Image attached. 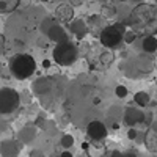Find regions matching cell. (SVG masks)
<instances>
[{"mask_svg": "<svg viewBox=\"0 0 157 157\" xmlns=\"http://www.w3.org/2000/svg\"><path fill=\"white\" fill-rule=\"evenodd\" d=\"M124 32H126L124 24H120V22L113 24V25H109V27H105V29H102V32L99 35L102 47H107V49L118 47V46L123 43Z\"/></svg>", "mask_w": 157, "mask_h": 157, "instance_id": "4", "label": "cell"}, {"mask_svg": "<svg viewBox=\"0 0 157 157\" xmlns=\"http://www.w3.org/2000/svg\"><path fill=\"white\" fill-rule=\"evenodd\" d=\"M21 105V94L13 88H0V115H11Z\"/></svg>", "mask_w": 157, "mask_h": 157, "instance_id": "5", "label": "cell"}, {"mask_svg": "<svg viewBox=\"0 0 157 157\" xmlns=\"http://www.w3.org/2000/svg\"><path fill=\"white\" fill-rule=\"evenodd\" d=\"M123 120H124L126 126L135 127L137 124H143V121H145V113H143L141 110H138V109L129 107L123 113Z\"/></svg>", "mask_w": 157, "mask_h": 157, "instance_id": "11", "label": "cell"}, {"mask_svg": "<svg viewBox=\"0 0 157 157\" xmlns=\"http://www.w3.org/2000/svg\"><path fill=\"white\" fill-rule=\"evenodd\" d=\"M143 50L146 52V54H154V52L157 50V38L154 35L151 36H145L143 38Z\"/></svg>", "mask_w": 157, "mask_h": 157, "instance_id": "15", "label": "cell"}, {"mask_svg": "<svg viewBox=\"0 0 157 157\" xmlns=\"http://www.w3.org/2000/svg\"><path fill=\"white\" fill-rule=\"evenodd\" d=\"M61 146H63L64 149H69V148H72V146H74V137H72L71 134L63 135V137H61Z\"/></svg>", "mask_w": 157, "mask_h": 157, "instance_id": "20", "label": "cell"}, {"mask_svg": "<svg viewBox=\"0 0 157 157\" xmlns=\"http://www.w3.org/2000/svg\"><path fill=\"white\" fill-rule=\"evenodd\" d=\"M137 36H138V35H137L132 29H130V30H126L124 35H123V41H124L126 44H132L135 39H137Z\"/></svg>", "mask_w": 157, "mask_h": 157, "instance_id": "19", "label": "cell"}, {"mask_svg": "<svg viewBox=\"0 0 157 157\" xmlns=\"http://www.w3.org/2000/svg\"><path fill=\"white\" fill-rule=\"evenodd\" d=\"M10 71L17 80H27L36 71V61L30 54H17L10 60Z\"/></svg>", "mask_w": 157, "mask_h": 157, "instance_id": "2", "label": "cell"}, {"mask_svg": "<svg viewBox=\"0 0 157 157\" xmlns=\"http://www.w3.org/2000/svg\"><path fill=\"white\" fill-rule=\"evenodd\" d=\"M127 25L138 36H151L157 33V6L151 3H138L129 14Z\"/></svg>", "mask_w": 157, "mask_h": 157, "instance_id": "1", "label": "cell"}, {"mask_svg": "<svg viewBox=\"0 0 157 157\" xmlns=\"http://www.w3.org/2000/svg\"><path fill=\"white\" fill-rule=\"evenodd\" d=\"M86 134H88V137H90V138L98 140V141H102L104 138L107 137L109 130H107L105 124H104L102 121L93 120V121H90V123H88V126H86Z\"/></svg>", "mask_w": 157, "mask_h": 157, "instance_id": "9", "label": "cell"}, {"mask_svg": "<svg viewBox=\"0 0 157 157\" xmlns=\"http://www.w3.org/2000/svg\"><path fill=\"white\" fill-rule=\"evenodd\" d=\"M88 148H90V143H88V141H83V143H82V149H83V151H86Z\"/></svg>", "mask_w": 157, "mask_h": 157, "instance_id": "31", "label": "cell"}, {"mask_svg": "<svg viewBox=\"0 0 157 157\" xmlns=\"http://www.w3.org/2000/svg\"><path fill=\"white\" fill-rule=\"evenodd\" d=\"M137 137H138V132H137L134 127H130V129L127 130V138H129V140H135Z\"/></svg>", "mask_w": 157, "mask_h": 157, "instance_id": "24", "label": "cell"}, {"mask_svg": "<svg viewBox=\"0 0 157 157\" xmlns=\"http://www.w3.org/2000/svg\"><path fill=\"white\" fill-rule=\"evenodd\" d=\"M22 143L17 138H5L0 143V155L2 157H19Z\"/></svg>", "mask_w": 157, "mask_h": 157, "instance_id": "8", "label": "cell"}, {"mask_svg": "<svg viewBox=\"0 0 157 157\" xmlns=\"http://www.w3.org/2000/svg\"><path fill=\"white\" fill-rule=\"evenodd\" d=\"M115 60V55H113V52L109 50L105 47V50H101V54H99V63H101V66L102 68H109L110 64L113 63Z\"/></svg>", "mask_w": 157, "mask_h": 157, "instance_id": "16", "label": "cell"}, {"mask_svg": "<svg viewBox=\"0 0 157 157\" xmlns=\"http://www.w3.org/2000/svg\"><path fill=\"white\" fill-rule=\"evenodd\" d=\"M127 93H129V91H127V88H126L124 85H118V86L115 88V94H116L118 98H126Z\"/></svg>", "mask_w": 157, "mask_h": 157, "instance_id": "21", "label": "cell"}, {"mask_svg": "<svg viewBox=\"0 0 157 157\" xmlns=\"http://www.w3.org/2000/svg\"><path fill=\"white\" fill-rule=\"evenodd\" d=\"M132 2H137V3H141V2H145V0H132Z\"/></svg>", "mask_w": 157, "mask_h": 157, "instance_id": "32", "label": "cell"}, {"mask_svg": "<svg viewBox=\"0 0 157 157\" xmlns=\"http://www.w3.org/2000/svg\"><path fill=\"white\" fill-rule=\"evenodd\" d=\"M5 49H6V43H5V38L0 35V57L5 54Z\"/></svg>", "mask_w": 157, "mask_h": 157, "instance_id": "25", "label": "cell"}, {"mask_svg": "<svg viewBox=\"0 0 157 157\" xmlns=\"http://www.w3.org/2000/svg\"><path fill=\"white\" fill-rule=\"evenodd\" d=\"M32 88H33V93H35L38 98L46 99V98L52 93V90L55 88V78L47 77V75L39 77V78H36V80L33 82Z\"/></svg>", "mask_w": 157, "mask_h": 157, "instance_id": "7", "label": "cell"}, {"mask_svg": "<svg viewBox=\"0 0 157 157\" xmlns=\"http://www.w3.org/2000/svg\"><path fill=\"white\" fill-rule=\"evenodd\" d=\"M110 157H123V152L118 151V149H115V151L110 152Z\"/></svg>", "mask_w": 157, "mask_h": 157, "instance_id": "28", "label": "cell"}, {"mask_svg": "<svg viewBox=\"0 0 157 157\" xmlns=\"http://www.w3.org/2000/svg\"><path fill=\"white\" fill-rule=\"evenodd\" d=\"M120 2H124V0H120Z\"/></svg>", "mask_w": 157, "mask_h": 157, "instance_id": "34", "label": "cell"}, {"mask_svg": "<svg viewBox=\"0 0 157 157\" xmlns=\"http://www.w3.org/2000/svg\"><path fill=\"white\" fill-rule=\"evenodd\" d=\"M52 55H54L55 63L60 64V66H71V64L75 63V60L78 57V49L72 43H69V41L58 43L54 47Z\"/></svg>", "mask_w": 157, "mask_h": 157, "instance_id": "3", "label": "cell"}, {"mask_svg": "<svg viewBox=\"0 0 157 157\" xmlns=\"http://www.w3.org/2000/svg\"><path fill=\"white\" fill-rule=\"evenodd\" d=\"M68 27H69V33L74 35L77 39H80V41H82V39L86 36V33H88V27H86L85 21H82V19L71 21Z\"/></svg>", "mask_w": 157, "mask_h": 157, "instance_id": "13", "label": "cell"}, {"mask_svg": "<svg viewBox=\"0 0 157 157\" xmlns=\"http://www.w3.org/2000/svg\"><path fill=\"white\" fill-rule=\"evenodd\" d=\"M134 101L140 107H148L151 104V98H149L148 93H145V91H138V93H135L134 94Z\"/></svg>", "mask_w": 157, "mask_h": 157, "instance_id": "17", "label": "cell"}, {"mask_svg": "<svg viewBox=\"0 0 157 157\" xmlns=\"http://www.w3.org/2000/svg\"><path fill=\"white\" fill-rule=\"evenodd\" d=\"M123 157H137V154H134V152H123Z\"/></svg>", "mask_w": 157, "mask_h": 157, "instance_id": "30", "label": "cell"}, {"mask_svg": "<svg viewBox=\"0 0 157 157\" xmlns=\"http://www.w3.org/2000/svg\"><path fill=\"white\" fill-rule=\"evenodd\" d=\"M60 157H74V155H72L71 151H63V152L60 154Z\"/></svg>", "mask_w": 157, "mask_h": 157, "instance_id": "29", "label": "cell"}, {"mask_svg": "<svg viewBox=\"0 0 157 157\" xmlns=\"http://www.w3.org/2000/svg\"><path fill=\"white\" fill-rule=\"evenodd\" d=\"M50 66H52V61L47 60V58H44V60H43V68H44V69H49Z\"/></svg>", "mask_w": 157, "mask_h": 157, "instance_id": "27", "label": "cell"}, {"mask_svg": "<svg viewBox=\"0 0 157 157\" xmlns=\"http://www.w3.org/2000/svg\"><path fill=\"white\" fill-rule=\"evenodd\" d=\"M46 36L49 38V41H54V43H66L69 41V36H68V32L64 30L60 24L54 22L49 27V30L46 32Z\"/></svg>", "mask_w": 157, "mask_h": 157, "instance_id": "10", "label": "cell"}, {"mask_svg": "<svg viewBox=\"0 0 157 157\" xmlns=\"http://www.w3.org/2000/svg\"><path fill=\"white\" fill-rule=\"evenodd\" d=\"M55 17L60 21V22H66L69 24L74 17V8L69 5V3H61L57 6L55 10Z\"/></svg>", "mask_w": 157, "mask_h": 157, "instance_id": "14", "label": "cell"}, {"mask_svg": "<svg viewBox=\"0 0 157 157\" xmlns=\"http://www.w3.org/2000/svg\"><path fill=\"white\" fill-rule=\"evenodd\" d=\"M41 2H49V0H41Z\"/></svg>", "mask_w": 157, "mask_h": 157, "instance_id": "33", "label": "cell"}, {"mask_svg": "<svg viewBox=\"0 0 157 157\" xmlns=\"http://www.w3.org/2000/svg\"><path fill=\"white\" fill-rule=\"evenodd\" d=\"M30 157H44V154L41 152V149H32L30 151Z\"/></svg>", "mask_w": 157, "mask_h": 157, "instance_id": "26", "label": "cell"}, {"mask_svg": "<svg viewBox=\"0 0 157 157\" xmlns=\"http://www.w3.org/2000/svg\"><path fill=\"white\" fill-rule=\"evenodd\" d=\"M152 69V60L143 58V57H135L129 63H126V74L127 77H141L148 74Z\"/></svg>", "mask_w": 157, "mask_h": 157, "instance_id": "6", "label": "cell"}, {"mask_svg": "<svg viewBox=\"0 0 157 157\" xmlns=\"http://www.w3.org/2000/svg\"><path fill=\"white\" fill-rule=\"evenodd\" d=\"M47 124H49V121L47 120H43V118H38L36 123H35V126L41 127V129H47Z\"/></svg>", "mask_w": 157, "mask_h": 157, "instance_id": "23", "label": "cell"}, {"mask_svg": "<svg viewBox=\"0 0 157 157\" xmlns=\"http://www.w3.org/2000/svg\"><path fill=\"white\" fill-rule=\"evenodd\" d=\"M116 14V10L113 8V6H104V16H105V17H113Z\"/></svg>", "mask_w": 157, "mask_h": 157, "instance_id": "22", "label": "cell"}, {"mask_svg": "<svg viewBox=\"0 0 157 157\" xmlns=\"http://www.w3.org/2000/svg\"><path fill=\"white\" fill-rule=\"evenodd\" d=\"M19 5V0H0V11L2 13H11Z\"/></svg>", "mask_w": 157, "mask_h": 157, "instance_id": "18", "label": "cell"}, {"mask_svg": "<svg viewBox=\"0 0 157 157\" xmlns=\"http://www.w3.org/2000/svg\"><path fill=\"white\" fill-rule=\"evenodd\" d=\"M16 138L22 143V145H30V143L36 138V127H35V124L24 126L17 132V137Z\"/></svg>", "mask_w": 157, "mask_h": 157, "instance_id": "12", "label": "cell"}]
</instances>
